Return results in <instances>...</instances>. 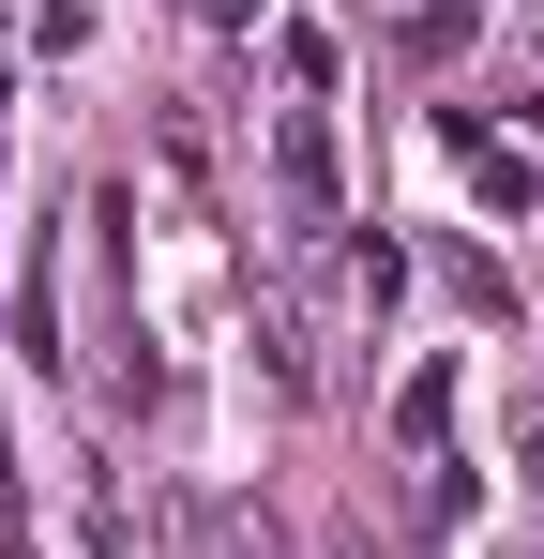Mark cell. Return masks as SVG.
Returning a JSON list of instances; mask_svg holds the SVG:
<instances>
[{"instance_id":"1","label":"cell","mask_w":544,"mask_h":559,"mask_svg":"<svg viewBox=\"0 0 544 559\" xmlns=\"http://www.w3.org/2000/svg\"><path fill=\"white\" fill-rule=\"evenodd\" d=\"M272 197H287V227H333V121H318V106H287V136H272Z\"/></svg>"},{"instance_id":"2","label":"cell","mask_w":544,"mask_h":559,"mask_svg":"<svg viewBox=\"0 0 544 559\" xmlns=\"http://www.w3.org/2000/svg\"><path fill=\"white\" fill-rule=\"evenodd\" d=\"M453 152H469V197H484L499 227H515V212H544V167H530V152H499L484 121H453Z\"/></svg>"},{"instance_id":"3","label":"cell","mask_w":544,"mask_h":559,"mask_svg":"<svg viewBox=\"0 0 544 559\" xmlns=\"http://www.w3.org/2000/svg\"><path fill=\"white\" fill-rule=\"evenodd\" d=\"M453 378H469L453 348H439V364H409V393H393V454H439V424H453Z\"/></svg>"},{"instance_id":"4","label":"cell","mask_w":544,"mask_h":559,"mask_svg":"<svg viewBox=\"0 0 544 559\" xmlns=\"http://www.w3.org/2000/svg\"><path fill=\"white\" fill-rule=\"evenodd\" d=\"M393 302H409V258H393V242H378V227H363V242H348V318H363V333H378V318H393Z\"/></svg>"},{"instance_id":"5","label":"cell","mask_w":544,"mask_h":559,"mask_svg":"<svg viewBox=\"0 0 544 559\" xmlns=\"http://www.w3.org/2000/svg\"><path fill=\"white\" fill-rule=\"evenodd\" d=\"M469 31H484V15H469V0H424V15H409V31H393V61H469Z\"/></svg>"},{"instance_id":"6","label":"cell","mask_w":544,"mask_h":559,"mask_svg":"<svg viewBox=\"0 0 544 559\" xmlns=\"http://www.w3.org/2000/svg\"><path fill=\"white\" fill-rule=\"evenodd\" d=\"M409 514H424V530H469V514H484V484H469L453 454H424V499H409Z\"/></svg>"},{"instance_id":"7","label":"cell","mask_w":544,"mask_h":559,"mask_svg":"<svg viewBox=\"0 0 544 559\" xmlns=\"http://www.w3.org/2000/svg\"><path fill=\"white\" fill-rule=\"evenodd\" d=\"M197 15H212V31H258V0H197Z\"/></svg>"}]
</instances>
